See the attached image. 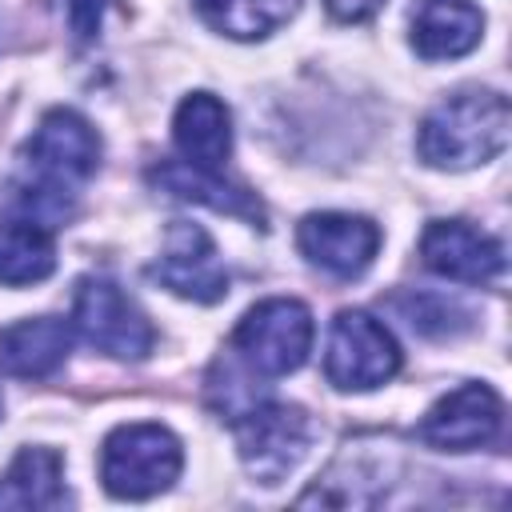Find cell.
I'll return each instance as SVG.
<instances>
[{"mask_svg": "<svg viewBox=\"0 0 512 512\" xmlns=\"http://www.w3.org/2000/svg\"><path fill=\"white\" fill-rule=\"evenodd\" d=\"M24 164L32 180L20 188V204L28 208L24 220L48 224L52 216H68L72 188L84 184L100 164V136L92 124L72 108H52L32 140L24 144Z\"/></svg>", "mask_w": 512, "mask_h": 512, "instance_id": "obj_1", "label": "cell"}, {"mask_svg": "<svg viewBox=\"0 0 512 512\" xmlns=\"http://www.w3.org/2000/svg\"><path fill=\"white\" fill-rule=\"evenodd\" d=\"M508 128L512 108L500 92H456L420 120L416 148L424 164L464 172L500 156L508 144Z\"/></svg>", "mask_w": 512, "mask_h": 512, "instance_id": "obj_2", "label": "cell"}, {"mask_svg": "<svg viewBox=\"0 0 512 512\" xmlns=\"http://www.w3.org/2000/svg\"><path fill=\"white\" fill-rule=\"evenodd\" d=\"M180 440L160 424H120L100 448V480L116 500H148L180 476Z\"/></svg>", "mask_w": 512, "mask_h": 512, "instance_id": "obj_3", "label": "cell"}, {"mask_svg": "<svg viewBox=\"0 0 512 512\" xmlns=\"http://www.w3.org/2000/svg\"><path fill=\"white\" fill-rule=\"evenodd\" d=\"M232 348L260 376H288L308 360L312 348V312L300 300L272 296L244 312L232 332Z\"/></svg>", "mask_w": 512, "mask_h": 512, "instance_id": "obj_4", "label": "cell"}, {"mask_svg": "<svg viewBox=\"0 0 512 512\" xmlns=\"http://www.w3.org/2000/svg\"><path fill=\"white\" fill-rule=\"evenodd\" d=\"M312 420L296 404H252L236 416V452L252 480L280 484L308 456Z\"/></svg>", "mask_w": 512, "mask_h": 512, "instance_id": "obj_5", "label": "cell"}, {"mask_svg": "<svg viewBox=\"0 0 512 512\" xmlns=\"http://www.w3.org/2000/svg\"><path fill=\"white\" fill-rule=\"evenodd\" d=\"M324 372L336 388L364 392V388H376L400 372V348L380 320H372L360 308H348L332 320Z\"/></svg>", "mask_w": 512, "mask_h": 512, "instance_id": "obj_6", "label": "cell"}, {"mask_svg": "<svg viewBox=\"0 0 512 512\" xmlns=\"http://www.w3.org/2000/svg\"><path fill=\"white\" fill-rule=\"evenodd\" d=\"M72 320H76L80 336L92 348H100L116 360H144L152 352V340H156L144 312L104 276H84L80 280Z\"/></svg>", "mask_w": 512, "mask_h": 512, "instance_id": "obj_7", "label": "cell"}, {"mask_svg": "<svg viewBox=\"0 0 512 512\" xmlns=\"http://www.w3.org/2000/svg\"><path fill=\"white\" fill-rule=\"evenodd\" d=\"M152 280H160L168 292L196 300V304H216L228 292V272L216 256L212 236L200 224L176 220L164 236V252L160 260L148 268Z\"/></svg>", "mask_w": 512, "mask_h": 512, "instance_id": "obj_8", "label": "cell"}, {"mask_svg": "<svg viewBox=\"0 0 512 512\" xmlns=\"http://www.w3.org/2000/svg\"><path fill=\"white\" fill-rule=\"evenodd\" d=\"M504 404L488 384H460L420 420L416 436L440 452H472L500 436Z\"/></svg>", "mask_w": 512, "mask_h": 512, "instance_id": "obj_9", "label": "cell"}, {"mask_svg": "<svg viewBox=\"0 0 512 512\" xmlns=\"http://www.w3.org/2000/svg\"><path fill=\"white\" fill-rule=\"evenodd\" d=\"M300 252L320 264L324 272L352 280L360 276L380 248V228L368 216H348V212H312L300 220Z\"/></svg>", "mask_w": 512, "mask_h": 512, "instance_id": "obj_10", "label": "cell"}, {"mask_svg": "<svg viewBox=\"0 0 512 512\" xmlns=\"http://www.w3.org/2000/svg\"><path fill=\"white\" fill-rule=\"evenodd\" d=\"M420 256L436 276L460 284H488L504 268V248L468 220H432L420 236Z\"/></svg>", "mask_w": 512, "mask_h": 512, "instance_id": "obj_11", "label": "cell"}, {"mask_svg": "<svg viewBox=\"0 0 512 512\" xmlns=\"http://www.w3.org/2000/svg\"><path fill=\"white\" fill-rule=\"evenodd\" d=\"M172 140L180 156L204 172H220L232 156V120L212 92H192L180 100L172 120Z\"/></svg>", "mask_w": 512, "mask_h": 512, "instance_id": "obj_12", "label": "cell"}, {"mask_svg": "<svg viewBox=\"0 0 512 512\" xmlns=\"http://www.w3.org/2000/svg\"><path fill=\"white\" fill-rule=\"evenodd\" d=\"M484 16L468 0H420L412 12V48L424 60H452L480 44Z\"/></svg>", "mask_w": 512, "mask_h": 512, "instance_id": "obj_13", "label": "cell"}, {"mask_svg": "<svg viewBox=\"0 0 512 512\" xmlns=\"http://www.w3.org/2000/svg\"><path fill=\"white\" fill-rule=\"evenodd\" d=\"M72 332L60 316H36V320H16L0 332V368L20 380H40L52 376L64 356H68Z\"/></svg>", "mask_w": 512, "mask_h": 512, "instance_id": "obj_14", "label": "cell"}, {"mask_svg": "<svg viewBox=\"0 0 512 512\" xmlns=\"http://www.w3.org/2000/svg\"><path fill=\"white\" fill-rule=\"evenodd\" d=\"M152 184L180 196V200H196V204H208L216 212H228V216H240V220H252V224H264V208L252 192L244 188H232L220 180V172H204L188 160H164L156 164L152 172Z\"/></svg>", "mask_w": 512, "mask_h": 512, "instance_id": "obj_15", "label": "cell"}, {"mask_svg": "<svg viewBox=\"0 0 512 512\" xmlns=\"http://www.w3.org/2000/svg\"><path fill=\"white\" fill-rule=\"evenodd\" d=\"M60 472H64L60 452L20 448L12 468L0 476V508H56L64 500Z\"/></svg>", "mask_w": 512, "mask_h": 512, "instance_id": "obj_16", "label": "cell"}, {"mask_svg": "<svg viewBox=\"0 0 512 512\" xmlns=\"http://www.w3.org/2000/svg\"><path fill=\"white\" fill-rule=\"evenodd\" d=\"M56 244L52 232L36 220H8L0 224V284H36L52 276Z\"/></svg>", "mask_w": 512, "mask_h": 512, "instance_id": "obj_17", "label": "cell"}, {"mask_svg": "<svg viewBox=\"0 0 512 512\" xmlns=\"http://www.w3.org/2000/svg\"><path fill=\"white\" fill-rule=\"evenodd\" d=\"M196 4H200V16L216 32L232 40H256L288 24L300 0H196Z\"/></svg>", "mask_w": 512, "mask_h": 512, "instance_id": "obj_18", "label": "cell"}, {"mask_svg": "<svg viewBox=\"0 0 512 512\" xmlns=\"http://www.w3.org/2000/svg\"><path fill=\"white\" fill-rule=\"evenodd\" d=\"M400 316L408 320L412 332L420 336H432V340H444V336H456L468 328V312L448 300V296H436V292H408L396 300Z\"/></svg>", "mask_w": 512, "mask_h": 512, "instance_id": "obj_19", "label": "cell"}, {"mask_svg": "<svg viewBox=\"0 0 512 512\" xmlns=\"http://www.w3.org/2000/svg\"><path fill=\"white\" fill-rule=\"evenodd\" d=\"M376 4H380V0H328V8H332L340 20H360V16H368Z\"/></svg>", "mask_w": 512, "mask_h": 512, "instance_id": "obj_20", "label": "cell"}]
</instances>
